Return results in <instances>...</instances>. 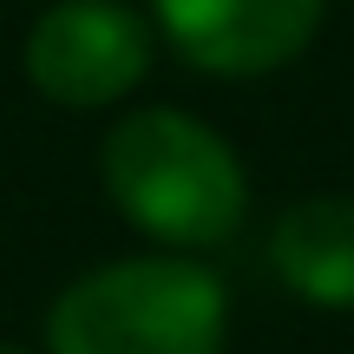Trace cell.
Instances as JSON below:
<instances>
[{
	"mask_svg": "<svg viewBox=\"0 0 354 354\" xmlns=\"http://www.w3.org/2000/svg\"><path fill=\"white\" fill-rule=\"evenodd\" d=\"M151 73V26L125 0H53L26 33V79L66 112L125 99Z\"/></svg>",
	"mask_w": 354,
	"mask_h": 354,
	"instance_id": "cell-3",
	"label": "cell"
},
{
	"mask_svg": "<svg viewBox=\"0 0 354 354\" xmlns=\"http://www.w3.org/2000/svg\"><path fill=\"white\" fill-rule=\"evenodd\" d=\"M328 0H151L177 59L210 79H256L315 39Z\"/></svg>",
	"mask_w": 354,
	"mask_h": 354,
	"instance_id": "cell-4",
	"label": "cell"
},
{
	"mask_svg": "<svg viewBox=\"0 0 354 354\" xmlns=\"http://www.w3.org/2000/svg\"><path fill=\"white\" fill-rule=\"evenodd\" d=\"M0 354H33V348H13V342H0Z\"/></svg>",
	"mask_w": 354,
	"mask_h": 354,
	"instance_id": "cell-6",
	"label": "cell"
},
{
	"mask_svg": "<svg viewBox=\"0 0 354 354\" xmlns=\"http://www.w3.org/2000/svg\"><path fill=\"white\" fill-rule=\"evenodd\" d=\"M269 263L302 302L354 308V197H302L282 210Z\"/></svg>",
	"mask_w": 354,
	"mask_h": 354,
	"instance_id": "cell-5",
	"label": "cell"
},
{
	"mask_svg": "<svg viewBox=\"0 0 354 354\" xmlns=\"http://www.w3.org/2000/svg\"><path fill=\"white\" fill-rule=\"evenodd\" d=\"M105 197L131 230L171 250H216L250 210L236 151L171 105H145L105 131Z\"/></svg>",
	"mask_w": 354,
	"mask_h": 354,
	"instance_id": "cell-1",
	"label": "cell"
},
{
	"mask_svg": "<svg viewBox=\"0 0 354 354\" xmlns=\"http://www.w3.org/2000/svg\"><path fill=\"white\" fill-rule=\"evenodd\" d=\"M230 295L190 256H125L53 302L46 354H223Z\"/></svg>",
	"mask_w": 354,
	"mask_h": 354,
	"instance_id": "cell-2",
	"label": "cell"
}]
</instances>
